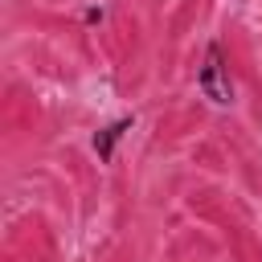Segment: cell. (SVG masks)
Segmentation results:
<instances>
[{
	"label": "cell",
	"instance_id": "cell-2",
	"mask_svg": "<svg viewBox=\"0 0 262 262\" xmlns=\"http://www.w3.org/2000/svg\"><path fill=\"white\" fill-rule=\"evenodd\" d=\"M127 131H131V119H115L111 127H102V131L94 135V151H98V160H111V156H115V143H119Z\"/></svg>",
	"mask_w": 262,
	"mask_h": 262
},
{
	"label": "cell",
	"instance_id": "cell-1",
	"mask_svg": "<svg viewBox=\"0 0 262 262\" xmlns=\"http://www.w3.org/2000/svg\"><path fill=\"white\" fill-rule=\"evenodd\" d=\"M196 90L217 106L233 102V82H229V70H225V57H221L217 41H209V49H205V66L196 70Z\"/></svg>",
	"mask_w": 262,
	"mask_h": 262
},
{
	"label": "cell",
	"instance_id": "cell-3",
	"mask_svg": "<svg viewBox=\"0 0 262 262\" xmlns=\"http://www.w3.org/2000/svg\"><path fill=\"white\" fill-rule=\"evenodd\" d=\"M102 16H106V12H102V8H86V25H98V20H102Z\"/></svg>",
	"mask_w": 262,
	"mask_h": 262
}]
</instances>
